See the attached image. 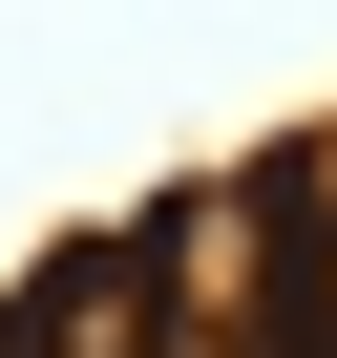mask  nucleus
Instances as JSON below:
<instances>
[{
    "label": "nucleus",
    "instance_id": "f257e3e1",
    "mask_svg": "<svg viewBox=\"0 0 337 358\" xmlns=\"http://www.w3.org/2000/svg\"><path fill=\"white\" fill-rule=\"evenodd\" d=\"M127 316H168V358H295L274 337V169L211 190V211H168L127 253Z\"/></svg>",
    "mask_w": 337,
    "mask_h": 358
}]
</instances>
